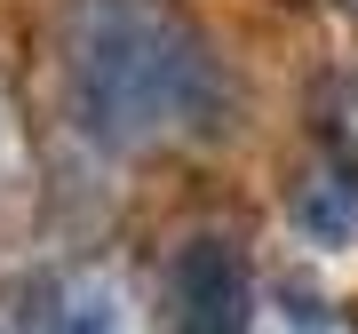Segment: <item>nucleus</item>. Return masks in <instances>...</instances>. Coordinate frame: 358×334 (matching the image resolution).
I'll use <instances>...</instances> for the list:
<instances>
[{
    "label": "nucleus",
    "mask_w": 358,
    "mask_h": 334,
    "mask_svg": "<svg viewBox=\"0 0 358 334\" xmlns=\"http://www.w3.org/2000/svg\"><path fill=\"white\" fill-rule=\"evenodd\" d=\"M56 119L96 159H199L239 136L247 80L183 0H56Z\"/></svg>",
    "instance_id": "obj_1"
},
{
    "label": "nucleus",
    "mask_w": 358,
    "mask_h": 334,
    "mask_svg": "<svg viewBox=\"0 0 358 334\" xmlns=\"http://www.w3.org/2000/svg\"><path fill=\"white\" fill-rule=\"evenodd\" d=\"M24 326L32 334H167L159 263L143 270L136 255H120V247L56 255L24 286Z\"/></svg>",
    "instance_id": "obj_2"
},
{
    "label": "nucleus",
    "mask_w": 358,
    "mask_h": 334,
    "mask_svg": "<svg viewBox=\"0 0 358 334\" xmlns=\"http://www.w3.org/2000/svg\"><path fill=\"white\" fill-rule=\"evenodd\" d=\"M255 270L231 231H183L159 263L167 334H247L255 326Z\"/></svg>",
    "instance_id": "obj_3"
},
{
    "label": "nucleus",
    "mask_w": 358,
    "mask_h": 334,
    "mask_svg": "<svg viewBox=\"0 0 358 334\" xmlns=\"http://www.w3.org/2000/svg\"><path fill=\"white\" fill-rule=\"evenodd\" d=\"M287 231L310 255H350L358 247V143L319 128L303 143V159L287 167Z\"/></svg>",
    "instance_id": "obj_4"
},
{
    "label": "nucleus",
    "mask_w": 358,
    "mask_h": 334,
    "mask_svg": "<svg viewBox=\"0 0 358 334\" xmlns=\"http://www.w3.org/2000/svg\"><path fill=\"white\" fill-rule=\"evenodd\" d=\"M32 207H40V136H32L24 80L0 64V231L24 223Z\"/></svg>",
    "instance_id": "obj_5"
},
{
    "label": "nucleus",
    "mask_w": 358,
    "mask_h": 334,
    "mask_svg": "<svg viewBox=\"0 0 358 334\" xmlns=\"http://www.w3.org/2000/svg\"><path fill=\"white\" fill-rule=\"evenodd\" d=\"M247 334H358V319L334 295H319L310 279H279L255 295V326Z\"/></svg>",
    "instance_id": "obj_6"
},
{
    "label": "nucleus",
    "mask_w": 358,
    "mask_h": 334,
    "mask_svg": "<svg viewBox=\"0 0 358 334\" xmlns=\"http://www.w3.org/2000/svg\"><path fill=\"white\" fill-rule=\"evenodd\" d=\"M319 128H334L343 143H358V80H350L343 96H334V112H319Z\"/></svg>",
    "instance_id": "obj_7"
},
{
    "label": "nucleus",
    "mask_w": 358,
    "mask_h": 334,
    "mask_svg": "<svg viewBox=\"0 0 358 334\" xmlns=\"http://www.w3.org/2000/svg\"><path fill=\"white\" fill-rule=\"evenodd\" d=\"M310 8H327V16H343V24H358V0H310Z\"/></svg>",
    "instance_id": "obj_8"
},
{
    "label": "nucleus",
    "mask_w": 358,
    "mask_h": 334,
    "mask_svg": "<svg viewBox=\"0 0 358 334\" xmlns=\"http://www.w3.org/2000/svg\"><path fill=\"white\" fill-rule=\"evenodd\" d=\"M0 334H32V326H24V310H0Z\"/></svg>",
    "instance_id": "obj_9"
}]
</instances>
